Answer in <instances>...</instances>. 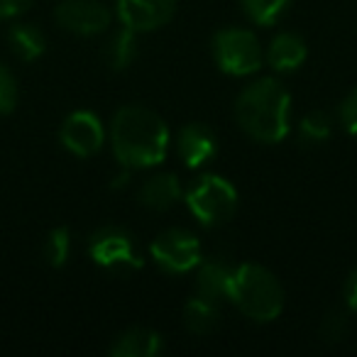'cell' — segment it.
I'll return each instance as SVG.
<instances>
[{"label":"cell","mask_w":357,"mask_h":357,"mask_svg":"<svg viewBox=\"0 0 357 357\" xmlns=\"http://www.w3.org/2000/svg\"><path fill=\"white\" fill-rule=\"evenodd\" d=\"M110 142L125 169H149L164 162L169 149V128L154 110L125 105L110 125Z\"/></svg>","instance_id":"obj_1"},{"label":"cell","mask_w":357,"mask_h":357,"mask_svg":"<svg viewBox=\"0 0 357 357\" xmlns=\"http://www.w3.org/2000/svg\"><path fill=\"white\" fill-rule=\"evenodd\" d=\"M291 96L279 81L259 79L245 86L235 100V118L240 128L257 142H282L289 135Z\"/></svg>","instance_id":"obj_2"},{"label":"cell","mask_w":357,"mask_h":357,"mask_svg":"<svg viewBox=\"0 0 357 357\" xmlns=\"http://www.w3.org/2000/svg\"><path fill=\"white\" fill-rule=\"evenodd\" d=\"M230 301L248 318L257 323H269L279 318L284 308V289L279 279L267 267L245 262L235 269Z\"/></svg>","instance_id":"obj_3"},{"label":"cell","mask_w":357,"mask_h":357,"mask_svg":"<svg viewBox=\"0 0 357 357\" xmlns=\"http://www.w3.org/2000/svg\"><path fill=\"white\" fill-rule=\"evenodd\" d=\"M186 206L194 213L199 223L208 225H223L238 211V191L233 189L228 178L215 176V174H206V176L196 178L191 184L189 194H186Z\"/></svg>","instance_id":"obj_4"},{"label":"cell","mask_w":357,"mask_h":357,"mask_svg":"<svg viewBox=\"0 0 357 357\" xmlns=\"http://www.w3.org/2000/svg\"><path fill=\"white\" fill-rule=\"evenodd\" d=\"M215 64L230 76H250L262 66V50L250 30L230 27L213 37Z\"/></svg>","instance_id":"obj_5"},{"label":"cell","mask_w":357,"mask_h":357,"mask_svg":"<svg viewBox=\"0 0 357 357\" xmlns=\"http://www.w3.org/2000/svg\"><path fill=\"white\" fill-rule=\"evenodd\" d=\"M149 250L154 262L169 274H186L201 264L199 240L184 228H169L159 233Z\"/></svg>","instance_id":"obj_6"},{"label":"cell","mask_w":357,"mask_h":357,"mask_svg":"<svg viewBox=\"0 0 357 357\" xmlns=\"http://www.w3.org/2000/svg\"><path fill=\"white\" fill-rule=\"evenodd\" d=\"M91 257L105 269H139L142 257L135 250V240L123 228H103L91 238Z\"/></svg>","instance_id":"obj_7"},{"label":"cell","mask_w":357,"mask_h":357,"mask_svg":"<svg viewBox=\"0 0 357 357\" xmlns=\"http://www.w3.org/2000/svg\"><path fill=\"white\" fill-rule=\"evenodd\" d=\"M54 17L64 30L81 37L100 35L110 25V10L100 0H61Z\"/></svg>","instance_id":"obj_8"},{"label":"cell","mask_w":357,"mask_h":357,"mask_svg":"<svg viewBox=\"0 0 357 357\" xmlns=\"http://www.w3.org/2000/svg\"><path fill=\"white\" fill-rule=\"evenodd\" d=\"M61 144L76 157H93L103 147V125L89 110H76L61 125Z\"/></svg>","instance_id":"obj_9"},{"label":"cell","mask_w":357,"mask_h":357,"mask_svg":"<svg viewBox=\"0 0 357 357\" xmlns=\"http://www.w3.org/2000/svg\"><path fill=\"white\" fill-rule=\"evenodd\" d=\"M176 10V0H118V15L135 32H152L167 25Z\"/></svg>","instance_id":"obj_10"},{"label":"cell","mask_w":357,"mask_h":357,"mask_svg":"<svg viewBox=\"0 0 357 357\" xmlns=\"http://www.w3.org/2000/svg\"><path fill=\"white\" fill-rule=\"evenodd\" d=\"M218 154V139L213 130L204 123H189L178 132V157L184 159L186 167L196 169L208 164Z\"/></svg>","instance_id":"obj_11"},{"label":"cell","mask_w":357,"mask_h":357,"mask_svg":"<svg viewBox=\"0 0 357 357\" xmlns=\"http://www.w3.org/2000/svg\"><path fill=\"white\" fill-rule=\"evenodd\" d=\"M235 264L225 262L223 257H211L201 259L199 264V277H196V287H199V296L208 298L213 303H220L230 298L235 282Z\"/></svg>","instance_id":"obj_12"},{"label":"cell","mask_w":357,"mask_h":357,"mask_svg":"<svg viewBox=\"0 0 357 357\" xmlns=\"http://www.w3.org/2000/svg\"><path fill=\"white\" fill-rule=\"evenodd\" d=\"M164 342L157 331L149 328H130V331L120 333L110 345V355L113 357H154L162 352Z\"/></svg>","instance_id":"obj_13"},{"label":"cell","mask_w":357,"mask_h":357,"mask_svg":"<svg viewBox=\"0 0 357 357\" xmlns=\"http://www.w3.org/2000/svg\"><path fill=\"white\" fill-rule=\"evenodd\" d=\"M306 42L294 32H282L272 40L267 50V61L274 71H296L306 61Z\"/></svg>","instance_id":"obj_14"},{"label":"cell","mask_w":357,"mask_h":357,"mask_svg":"<svg viewBox=\"0 0 357 357\" xmlns=\"http://www.w3.org/2000/svg\"><path fill=\"white\" fill-rule=\"evenodd\" d=\"M181 196V186H178V178L174 174H157V176L147 178L139 189L137 199L144 208L149 211H167Z\"/></svg>","instance_id":"obj_15"},{"label":"cell","mask_w":357,"mask_h":357,"mask_svg":"<svg viewBox=\"0 0 357 357\" xmlns=\"http://www.w3.org/2000/svg\"><path fill=\"white\" fill-rule=\"evenodd\" d=\"M184 326L194 335H208L218 326V303L208 301L204 296L191 298L184 306Z\"/></svg>","instance_id":"obj_16"},{"label":"cell","mask_w":357,"mask_h":357,"mask_svg":"<svg viewBox=\"0 0 357 357\" xmlns=\"http://www.w3.org/2000/svg\"><path fill=\"white\" fill-rule=\"evenodd\" d=\"M8 42L22 61H35L45 52V35L35 25H13L8 32Z\"/></svg>","instance_id":"obj_17"},{"label":"cell","mask_w":357,"mask_h":357,"mask_svg":"<svg viewBox=\"0 0 357 357\" xmlns=\"http://www.w3.org/2000/svg\"><path fill=\"white\" fill-rule=\"evenodd\" d=\"M135 35H137V32L130 30V27H123V30L113 35V40H110L108 47H105V59H108L110 69L120 71V69H125V66H130V61H132L135 54H137Z\"/></svg>","instance_id":"obj_18"},{"label":"cell","mask_w":357,"mask_h":357,"mask_svg":"<svg viewBox=\"0 0 357 357\" xmlns=\"http://www.w3.org/2000/svg\"><path fill=\"white\" fill-rule=\"evenodd\" d=\"M333 120L323 110H313V113L303 115L301 123H298V137L303 144H321L331 137Z\"/></svg>","instance_id":"obj_19"},{"label":"cell","mask_w":357,"mask_h":357,"mask_svg":"<svg viewBox=\"0 0 357 357\" xmlns=\"http://www.w3.org/2000/svg\"><path fill=\"white\" fill-rule=\"evenodd\" d=\"M245 15L257 25H272L284 15L289 0H240Z\"/></svg>","instance_id":"obj_20"},{"label":"cell","mask_w":357,"mask_h":357,"mask_svg":"<svg viewBox=\"0 0 357 357\" xmlns=\"http://www.w3.org/2000/svg\"><path fill=\"white\" fill-rule=\"evenodd\" d=\"M71 255V235L66 228H54L45 243V257L52 267H64Z\"/></svg>","instance_id":"obj_21"},{"label":"cell","mask_w":357,"mask_h":357,"mask_svg":"<svg viewBox=\"0 0 357 357\" xmlns=\"http://www.w3.org/2000/svg\"><path fill=\"white\" fill-rule=\"evenodd\" d=\"M17 103V84L15 76L10 74L8 66L0 64V115H8L15 110Z\"/></svg>","instance_id":"obj_22"},{"label":"cell","mask_w":357,"mask_h":357,"mask_svg":"<svg viewBox=\"0 0 357 357\" xmlns=\"http://www.w3.org/2000/svg\"><path fill=\"white\" fill-rule=\"evenodd\" d=\"M321 337L326 342H331V345H335V342H340L342 337L347 335V318L342 316V313H328L326 318L321 321Z\"/></svg>","instance_id":"obj_23"},{"label":"cell","mask_w":357,"mask_h":357,"mask_svg":"<svg viewBox=\"0 0 357 357\" xmlns=\"http://www.w3.org/2000/svg\"><path fill=\"white\" fill-rule=\"evenodd\" d=\"M340 123L347 132L357 137V89L347 93V98L340 103Z\"/></svg>","instance_id":"obj_24"},{"label":"cell","mask_w":357,"mask_h":357,"mask_svg":"<svg viewBox=\"0 0 357 357\" xmlns=\"http://www.w3.org/2000/svg\"><path fill=\"white\" fill-rule=\"evenodd\" d=\"M32 3H35V0H0V20L22 15Z\"/></svg>","instance_id":"obj_25"},{"label":"cell","mask_w":357,"mask_h":357,"mask_svg":"<svg viewBox=\"0 0 357 357\" xmlns=\"http://www.w3.org/2000/svg\"><path fill=\"white\" fill-rule=\"evenodd\" d=\"M345 303L350 311H357V269H352L345 282Z\"/></svg>","instance_id":"obj_26"}]
</instances>
